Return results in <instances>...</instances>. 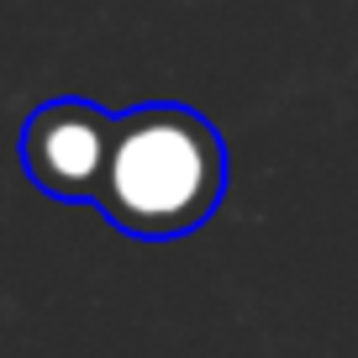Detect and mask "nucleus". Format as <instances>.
<instances>
[{
	"instance_id": "1",
	"label": "nucleus",
	"mask_w": 358,
	"mask_h": 358,
	"mask_svg": "<svg viewBox=\"0 0 358 358\" xmlns=\"http://www.w3.org/2000/svg\"><path fill=\"white\" fill-rule=\"evenodd\" d=\"M227 195V143L201 111L174 101L132 106L116 116L95 211L127 237L169 243L216 216Z\"/></svg>"
},
{
	"instance_id": "2",
	"label": "nucleus",
	"mask_w": 358,
	"mask_h": 358,
	"mask_svg": "<svg viewBox=\"0 0 358 358\" xmlns=\"http://www.w3.org/2000/svg\"><path fill=\"white\" fill-rule=\"evenodd\" d=\"M116 143V116L95 101H43L22 127V169L43 195L64 206H95Z\"/></svg>"
}]
</instances>
